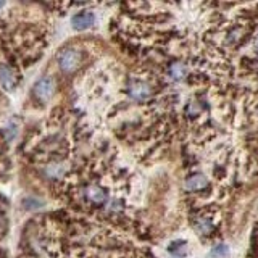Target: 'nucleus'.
I'll return each instance as SVG.
<instances>
[{"instance_id": "obj_1", "label": "nucleus", "mask_w": 258, "mask_h": 258, "mask_svg": "<svg viewBox=\"0 0 258 258\" xmlns=\"http://www.w3.org/2000/svg\"><path fill=\"white\" fill-rule=\"evenodd\" d=\"M81 63V53L78 48L68 47L58 55V67L63 73H73L79 68Z\"/></svg>"}, {"instance_id": "obj_2", "label": "nucleus", "mask_w": 258, "mask_h": 258, "mask_svg": "<svg viewBox=\"0 0 258 258\" xmlns=\"http://www.w3.org/2000/svg\"><path fill=\"white\" fill-rule=\"evenodd\" d=\"M53 91H55V84L53 79L46 76V78H41L39 81L34 84V94L39 98L41 102H48L53 97Z\"/></svg>"}, {"instance_id": "obj_3", "label": "nucleus", "mask_w": 258, "mask_h": 258, "mask_svg": "<svg viewBox=\"0 0 258 258\" xmlns=\"http://www.w3.org/2000/svg\"><path fill=\"white\" fill-rule=\"evenodd\" d=\"M84 195L87 197V200L92 202L94 205H102V204H105V200H107L105 189L100 188V186H97V184L87 186L84 190Z\"/></svg>"}, {"instance_id": "obj_4", "label": "nucleus", "mask_w": 258, "mask_h": 258, "mask_svg": "<svg viewBox=\"0 0 258 258\" xmlns=\"http://www.w3.org/2000/svg\"><path fill=\"white\" fill-rule=\"evenodd\" d=\"M0 84L5 91H13L16 87V74L13 68H10L8 65H0Z\"/></svg>"}, {"instance_id": "obj_5", "label": "nucleus", "mask_w": 258, "mask_h": 258, "mask_svg": "<svg viewBox=\"0 0 258 258\" xmlns=\"http://www.w3.org/2000/svg\"><path fill=\"white\" fill-rule=\"evenodd\" d=\"M95 16L92 12H81L76 13L73 18H71V24H73L74 29H87L94 24Z\"/></svg>"}, {"instance_id": "obj_6", "label": "nucleus", "mask_w": 258, "mask_h": 258, "mask_svg": "<svg viewBox=\"0 0 258 258\" xmlns=\"http://www.w3.org/2000/svg\"><path fill=\"white\" fill-rule=\"evenodd\" d=\"M129 95L133 97L134 100H145V98L150 97V86L147 84V82L136 81L129 87Z\"/></svg>"}, {"instance_id": "obj_7", "label": "nucleus", "mask_w": 258, "mask_h": 258, "mask_svg": "<svg viewBox=\"0 0 258 258\" xmlns=\"http://www.w3.org/2000/svg\"><path fill=\"white\" fill-rule=\"evenodd\" d=\"M205 186H207V179L205 176H202V174H192V176H189L188 181H186V189H189L192 192L202 190Z\"/></svg>"}, {"instance_id": "obj_8", "label": "nucleus", "mask_w": 258, "mask_h": 258, "mask_svg": "<svg viewBox=\"0 0 258 258\" xmlns=\"http://www.w3.org/2000/svg\"><path fill=\"white\" fill-rule=\"evenodd\" d=\"M169 74H171V78L174 79H181L186 76V67L181 63H174L171 65V68H169Z\"/></svg>"}]
</instances>
